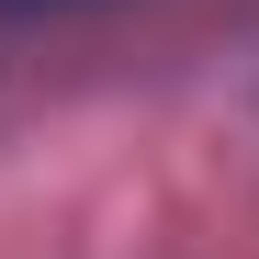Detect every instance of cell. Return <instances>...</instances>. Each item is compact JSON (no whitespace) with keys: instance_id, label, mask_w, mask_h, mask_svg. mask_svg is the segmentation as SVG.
Returning a JSON list of instances; mask_svg holds the SVG:
<instances>
[{"instance_id":"1","label":"cell","mask_w":259,"mask_h":259,"mask_svg":"<svg viewBox=\"0 0 259 259\" xmlns=\"http://www.w3.org/2000/svg\"><path fill=\"white\" fill-rule=\"evenodd\" d=\"M12 12H34V0H12Z\"/></svg>"}]
</instances>
